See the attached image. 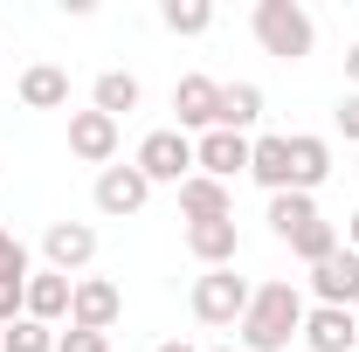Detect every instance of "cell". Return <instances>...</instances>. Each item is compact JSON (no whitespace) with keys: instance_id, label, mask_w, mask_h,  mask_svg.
<instances>
[{"instance_id":"30bf717a","label":"cell","mask_w":359,"mask_h":352,"mask_svg":"<svg viewBox=\"0 0 359 352\" xmlns=\"http://www.w3.org/2000/svg\"><path fill=\"white\" fill-rule=\"evenodd\" d=\"M311 352H359V311L339 304H311L304 311V332H297Z\"/></svg>"},{"instance_id":"3957f363","label":"cell","mask_w":359,"mask_h":352,"mask_svg":"<svg viewBox=\"0 0 359 352\" xmlns=\"http://www.w3.org/2000/svg\"><path fill=\"white\" fill-rule=\"evenodd\" d=\"M132 166L152 187H180V180H194V138L180 132V125H166V132H145L132 152Z\"/></svg>"},{"instance_id":"ba28073f","label":"cell","mask_w":359,"mask_h":352,"mask_svg":"<svg viewBox=\"0 0 359 352\" xmlns=\"http://www.w3.org/2000/svg\"><path fill=\"white\" fill-rule=\"evenodd\" d=\"M194 173H208V180H235V173H249V138L242 132H222V125H215V132H201L194 138Z\"/></svg>"},{"instance_id":"7402d4cb","label":"cell","mask_w":359,"mask_h":352,"mask_svg":"<svg viewBox=\"0 0 359 352\" xmlns=\"http://www.w3.org/2000/svg\"><path fill=\"white\" fill-rule=\"evenodd\" d=\"M159 21H166L173 35H208V28H215V7H208V0H159Z\"/></svg>"},{"instance_id":"83f0119b","label":"cell","mask_w":359,"mask_h":352,"mask_svg":"<svg viewBox=\"0 0 359 352\" xmlns=\"http://www.w3.org/2000/svg\"><path fill=\"white\" fill-rule=\"evenodd\" d=\"M339 132L359 138V90H346V97H339Z\"/></svg>"},{"instance_id":"4fadbf2b","label":"cell","mask_w":359,"mask_h":352,"mask_svg":"<svg viewBox=\"0 0 359 352\" xmlns=\"http://www.w3.org/2000/svg\"><path fill=\"white\" fill-rule=\"evenodd\" d=\"M187 249H194L201 269H235V256H242L235 215H228V221H187Z\"/></svg>"},{"instance_id":"52a82bcc","label":"cell","mask_w":359,"mask_h":352,"mask_svg":"<svg viewBox=\"0 0 359 352\" xmlns=\"http://www.w3.org/2000/svg\"><path fill=\"white\" fill-rule=\"evenodd\" d=\"M42 256H48L55 276H76V269H90V256H97V228H90V221H48Z\"/></svg>"},{"instance_id":"4316f807","label":"cell","mask_w":359,"mask_h":352,"mask_svg":"<svg viewBox=\"0 0 359 352\" xmlns=\"http://www.w3.org/2000/svg\"><path fill=\"white\" fill-rule=\"evenodd\" d=\"M0 276H28V249L14 242V228H0Z\"/></svg>"},{"instance_id":"d6986e66","label":"cell","mask_w":359,"mask_h":352,"mask_svg":"<svg viewBox=\"0 0 359 352\" xmlns=\"http://www.w3.org/2000/svg\"><path fill=\"white\" fill-rule=\"evenodd\" d=\"M90 111H104V118L138 111V76H132V69H104V76L90 83Z\"/></svg>"},{"instance_id":"277c9868","label":"cell","mask_w":359,"mask_h":352,"mask_svg":"<svg viewBox=\"0 0 359 352\" xmlns=\"http://www.w3.org/2000/svg\"><path fill=\"white\" fill-rule=\"evenodd\" d=\"M187 304H194L201 325H242V311H249V283H242L235 269H201Z\"/></svg>"},{"instance_id":"ffe728a7","label":"cell","mask_w":359,"mask_h":352,"mask_svg":"<svg viewBox=\"0 0 359 352\" xmlns=\"http://www.w3.org/2000/svg\"><path fill=\"white\" fill-rule=\"evenodd\" d=\"M263 118V83H222V132H242Z\"/></svg>"},{"instance_id":"2e32d148","label":"cell","mask_w":359,"mask_h":352,"mask_svg":"<svg viewBox=\"0 0 359 352\" xmlns=\"http://www.w3.org/2000/svg\"><path fill=\"white\" fill-rule=\"evenodd\" d=\"M249 180H263L269 194H290V138L283 132L249 138Z\"/></svg>"},{"instance_id":"e0dca14e","label":"cell","mask_w":359,"mask_h":352,"mask_svg":"<svg viewBox=\"0 0 359 352\" xmlns=\"http://www.w3.org/2000/svg\"><path fill=\"white\" fill-rule=\"evenodd\" d=\"M69 297H76V276H55V269H35V276H28V318H35V325L69 318Z\"/></svg>"},{"instance_id":"5b68a950","label":"cell","mask_w":359,"mask_h":352,"mask_svg":"<svg viewBox=\"0 0 359 352\" xmlns=\"http://www.w3.org/2000/svg\"><path fill=\"white\" fill-rule=\"evenodd\" d=\"M173 118H180L187 138L215 132V125H222V83H215V76H180L173 83Z\"/></svg>"},{"instance_id":"7a4b0ae2","label":"cell","mask_w":359,"mask_h":352,"mask_svg":"<svg viewBox=\"0 0 359 352\" xmlns=\"http://www.w3.org/2000/svg\"><path fill=\"white\" fill-rule=\"evenodd\" d=\"M249 28H256L263 55H276V62H304V55H311V42H318L311 14H304L297 0H256Z\"/></svg>"},{"instance_id":"5bb4252c","label":"cell","mask_w":359,"mask_h":352,"mask_svg":"<svg viewBox=\"0 0 359 352\" xmlns=\"http://www.w3.org/2000/svg\"><path fill=\"white\" fill-rule=\"evenodd\" d=\"M332 180V138L290 132V194H318Z\"/></svg>"},{"instance_id":"d4e9b609","label":"cell","mask_w":359,"mask_h":352,"mask_svg":"<svg viewBox=\"0 0 359 352\" xmlns=\"http://www.w3.org/2000/svg\"><path fill=\"white\" fill-rule=\"evenodd\" d=\"M35 276V269H28ZM28 276H0V332L14 325V318H28Z\"/></svg>"},{"instance_id":"7c38bea8","label":"cell","mask_w":359,"mask_h":352,"mask_svg":"<svg viewBox=\"0 0 359 352\" xmlns=\"http://www.w3.org/2000/svg\"><path fill=\"white\" fill-rule=\"evenodd\" d=\"M69 152L83 166H111L118 159V118L104 111H69Z\"/></svg>"},{"instance_id":"6da1fadb","label":"cell","mask_w":359,"mask_h":352,"mask_svg":"<svg viewBox=\"0 0 359 352\" xmlns=\"http://www.w3.org/2000/svg\"><path fill=\"white\" fill-rule=\"evenodd\" d=\"M304 311L311 304H304L297 283H283V276H276V283H256L242 325H235V332H242V352H283L297 332H304Z\"/></svg>"},{"instance_id":"8fae6325","label":"cell","mask_w":359,"mask_h":352,"mask_svg":"<svg viewBox=\"0 0 359 352\" xmlns=\"http://www.w3.org/2000/svg\"><path fill=\"white\" fill-rule=\"evenodd\" d=\"M145 201H152V180L138 173V166H104V173H97V215L125 221V215H138Z\"/></svg>"},{"instance_id":"484cf974","label":"cell","mask_w":359,"mask_h":352,"mask_svg":"<svg viewBox=\"0 0 359 352\" xmlns=\"http://www.w3.org/2000/svg\"><path fill=\"white\" fill-rule=\"evenodd\" d=\"M55 352H111V332H83V325H69V332H55Z\"/></svg>"},{"instance_id":"4dcf8cb0","label":"cell","mask_w":359,"mask_h":352,"mask_svg":"<svg viewBox=\"0 0 359 352\" xmlns=\"http://www.w3.org/2000/svg\"><path fill=\"white\" fill-rule=\"evenodd\" d=\"M152 352H201V346H187V339H166V346H152Z\"/></svg>"},{"instance_id":"9c48e42d","label":"cell","mask_w":359,"mask_h":352,"mask_svg":"<svg viewBox=\"0 0 359 352\" xmlns=\"http://www.w3.org/2000/svg\"><path fill=\"white\" fill-rule=\"evenodd\" d=\"M311 297L318 304H339V311H353L359 304V256L339 242L325 263H311Z\"/></svg>"},{"instance_id":"f1b7e54d","label":"cell","mask_w":359,"mask_h":352,"mask_svg":"<svg viewBox=\"0 0 359 352\" xmlns=\"http://www.w3.org/2000/svg\"><path fill=\"white\" fill-rule=\"evenodd\" d=\"M346 83H353V90H359V42H353V48H346Z\"/></svg>"},{"instance_id":"8992f818","label":"cell","mask_w":359,"mask_h":352,"mask_svg":"<svg viewBox=\"0 0 359 352\" xmlns=\"http://www.w3.org/2000/svg\"><path fill=\"white\" fill-rule=\"evenodd\" d=\"M125 318V290L111 283V276H76V297H69V325H83V332H111Z\"/></svg>"},{"instance_id":"ac0fdd59","label":"cell","mask_w":359,"mask_h":352,"mask_svg":"<svg viewBox=\"0 0 359 352\" xmlns=\"http://www.w3.org/2000/svg\"><path fill=\"white\" fill-rule=\"evenodd\" d=\"M21 104H28V111H62V104H69V69L28 62V69H21Z\"/></svg>"},{"instance_id":"cb8c5ba5","label":"cell","mask_w":359,"mask_h":352,"mask_svg":"<svg viewBox=\"0 0 359 352\" xmlns=\"http://www.w3.org/2000/svg\"><path fill=\"white\" fill-rule=\"evenodd\" d=\"M0 352H55V325H35V318H14L0 332Z\"/></svg>"},{"instance_id":"603a6c76","label":"cell","mask_w":359,"mask_h":352,"mask_svg":"<svg viewBox=\"0 0 359 352\" xmlns=\"http://www.w3.org/2000/svg\"><path fill=\"white\" fill-rule=\"evenodd\" d=\"M339 242H346V235H339V228H332V221L318 215L311 228H297V235H290V256H297V263H325V256H332V249H339Z\"/></svg>"},{"instance_id":"f546056e","label":"cell","mask_w":359,"mask_h":352,"mask_svg":"<svg viewBox=\"0 0 359 352\" xmlns=\"http://www.w3.org/2000/svg\"><path fill=\"white\" fill-rule=\"evenodd\" d=\"M346 249H353V256H359V215L346 221Z\"/></svg>"},{"instance_id":"44dd1931","label":"cell","mask_w":359,"mask_h":352,"mask_svg":"<svg viewBox=\"0 0 359 352\" xmlns=\"http://www.w3.org/2000/svg\"><path fill=\"white\" fill-rule=\"evenodd\" d=\"M318 221V201L311 194H269V228H276V242H290L297 228H311Z\"/></svg>"},{"instance_id":"1f68e13d","label":"cell","mask_w":359,"mask_h":352,"mask_svg":"<svg viewBox=\"0 0 359 352\" xmlns=\"http://www.w3.org/2000/svg\"><path fill=\"white\" fill-rule=\"evenodd\" d=\"M215 352H242V346H215Z\"/></svg>"},{"instance_id":"9a60e30c","label":"cell","mask_w":359,"mask_h":352,"mask_svg":"<svg viewBox=\"0 0 359 352\" xmlns=\"http://www.w3.org/2000/svg\"><path fill=\"white\" fill-rule=\"evenodd\" d=\"M180 215L187 221H228L235 215V187H222V180H208V173L180 180Z\"/></svg>"}]
</instances>
